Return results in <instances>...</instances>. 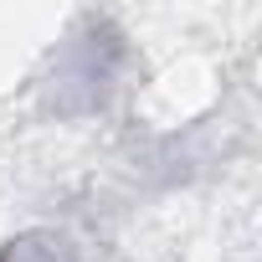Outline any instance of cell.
<instances>
[{"mask_svg": "<svg viewBox=\"0 0 262 262\" xmlns=\"http://www.w3.org/2000/svg\"><path fill=\"white\" fill-rule=\"evenodd\" d=\"M0 262H11V257H0Z\"/></svg>", "mask_w": 262, "mask_h": 262, "instance_id": "cell-1", "label": "cell"}]
</instances>
